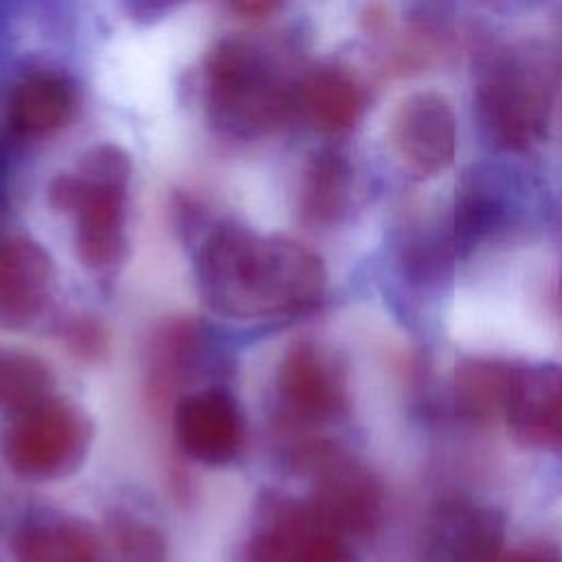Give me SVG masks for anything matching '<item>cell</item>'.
Instances as JSON below:
<instances>
[{"instance_id": "6da1fadb", "label": "cell", "mask_w": 562, "mask_h": 562, "mask_svg": "<svg viewBox=\"0 0 562 562\" xmlns=\"http://www.w3.org/2000/svg\"><path fill=\"white\" fill-rule=\"evenodd\" d=\"M202 301L235 321L301 316L321 305L327 270L305 244L237 224L217 226L195 261Z\"/></svg>"}, {"instance_id": "7a4b0ae2", "label": "cell", "mask_w": 562, "mask_h": 562, "mask_svg": "<svg viewBox=\"0 0 562 562\" xmlns=\"http://www.w3.org/2000/svg\"><path fill=\"white\" fill-rule=\"evenodd\" d=\"M132 160L119 145L101 143L83 151L75 171L48 184L53 209L75 217V250L88 270H112L127 250L125 204Z\"/></svg>"}, {"instance_id": "3957f363", "label": "cell", "mask_w": 562, "mask_h": 562, "mask_svg": "<svg viewBox=\"0 0 562 562\" xmlns=\"http://www.w3.org/2000/svg\"><path fill=\"white\" fill-rule=\"evenodd\" d=\"M553 97V66L527 44L496 48L476 72V119L487 140L503 151H525L547 134Z\"/></svg>"}, {"instance_id": "277c9868", "label": "cell", "mask_w": 562, "mask_h": 562, "mask_svg": "<svg viewBox=\"0 0 562 562\" xmlns=\"http://www.w3.org/2000/svg\"><path fill=\"white\" fill-rule=\"evenodd\" d=\"M204 103L224 134L257 138L274 132L294 112V86L252 44L224 40L204 66Z\"/></svg>"}, {"instance_id": "5b68a950", "label": "cell", "mask_w": 562, "mask_h": 562, "mask_svg": "<svg viewBox=\"0 0 562 562\" xmlns=\"http://www.w3.org/2000/svg\"><path fill=\"white\" fill-rule=\"evenodd\" d=\"M90 441L88 415L57 395L9 415L0 437L7 465L29 479H57L75 472Z\"/></svg>"}, {"instance_id": "8992f818", "label": "cell", "mask_w": 562, "mask_h": 562, "mask_svg": "<svg viewBox=\"0 0 562 562\" xmlns=\"http://www.w3.org/2000/svg\"><path fill=\"white\" fill-rule=\"evenodd\" d=\"M277 391L285 417L303 426L336 422L349 408L342 362L310 340L294 342L285 351L277 369Z\"/></svg>"}, {"instance_id": "52a82bcc", "label": "cell", "mask_w": 562, "mask_h": 562, "mask_svg": "<svg viewBox=\"0 0 562 562\" xmlns=\"http://www.w3.org/2000/svg\"><path fill=\"white\" fill-rule=\"evenodd\" d=\"M312 472L316 474V485L307 505L327 527L351 542L378 531L384 492L371 470L331 450Z\"/></svg>"}, {"instance_id": "ba28073f", "label": "cell", "mask_w": 562, "mask_h": 562, "mask_svg": "<svg viewBox=\"0 0 562 562\" xmlns=\"http://www.w3.org/2000/svg\"><path fill=\"white\" fill-rule=\"evenodd\" d=\"M246 562H353L351 540L327 527L307 503L272 505L246 544Z\"/></svg>"}, {"instance_id": "9c48e42d", "label": "cell", "mask_w": 562, "mask_h": 562, "mask_svg": "<svg viewBox=\"0 0 562 562\" xmlns=\"http://www.w3.org/2000/svg\"><path fill=\"white\" fill-rule=\"evenodd\" d=\"M505 551L503 516L472 498L441 501L422 536L424 562H496Z\"/></svg>"}, {"instance_id": "30bf717a", "label": "cell", "mask_w": 562, "mask_h": 562, "mask_svg": "<svg viewBox=\"0 0 562 562\" xmlns=\"http://www.w3.org/2000/svg\"><path fill=\"white\" fill-rule=\"evenodd\" d=\"M393 151L417 176H435L457 154V119L443 94L432 90L402 99L389 121Z\"/></svg>"}, {"instance_id": "8fae6325", "label": "cell", "mask_w": 562, "mask_h": 562, "mask_svg": "<svg viewBox=\"0 0 562 562\" xmlns=\"http://www.w3.org/2000/svg\"><path fill=\"white\" fill-rule=\"evenodd\" d=\"M173 430L180 448L209 465L231 461L244 443L239 404L222 386L184 393L173 408Z\"/></svg>"}, {"instance_id": "7c38bea8", "label": "cell", "mask_w": 562, "mask_h": 562, "mask_svg": "<svg viewBox=\"0 0 562 562\" xmlns=\"http://www.w3.org/2000/svg\"><path fill=\"white\" fill-rule=\"evenodd\" d=\"M503 417L520 443L562 450V367L516 364Z\"/></svg>"}, {"instance_id": "4fadbf2b", "label": "cell", "mask_w": 562, "mask_h": 562, "mask_svg": "<svg viewBox=\"0 0 562 562\" xmlns=\"http://www.w3.org/2000/svg\"><path fill=\"white\" fill-rule=\"evenodd\" d=\"M55 266L31 237H0V327L24 329L37 321L53 296Z\"/></svg>"}, {"instance_id": "5bb4252c", "label": "cell", "mask_w": 562, "mask_h": 562, "mask_svg": "<svg viewBox=\"0 0 562 562\" xmlns=\"http://www.w3.org/2000/svg\"><path fill=\"white\" fill-rule=\"evenodd\" d=\"M509 215V195L498 173L472 167L454 187L448 231L457 257L470 255L476 246L503 228Z\"/></svg>"}, {"instance_id": "9a60e30c", "label": "cell", "mask_w": 562, "mask_h": 562, "mask_svg": "<svg viewBox=\"0 0 562 562\" xmlns=\"http://www.w3.org/2000/svg\"><path fill=\"white\" fill-rule=\"evenodd\" d=\"M364 105L356 79L340 68H312L294 83V112L323 134L349 132Z\"/></svg>"}, {"instance_id": "2e32d148", "label": "cell", "mask_w": 562, "mask_h": 562, "mask_svg": "<svg viewBox=\"0 0 562 562\" xmlns=\"http://www.w3.org/2000/svg\"><path fill=\"white\" fill-rule=\"evenodd\" d=\"M75 103V88L66 77L53 72L31 75L11 94L9 123L20 136H48L72 119Z\"/></svg>"}, {"instance_id": "e0dca14e", "label": "cell", "mask_w": 562, "mask_h": 562, "mask_svg": "<svg viewBox=\"0 0 562 562\" xmlns=\"http://www.w3.org/2000/svg\"><path fill=\"white\" fill-rule=\"evenodd\" d=\"M15 562H101L90 531L75 522H29L11 538Z\"/></svg>"}, {"instance_id": "ac0fdd59", "label": "cell", "mask_w": 562, "mask_h": 562, "mask_svg": "<svg viewBox=\"0 0 562 562\" xmlns=\"http://www.w3.org/2000/svg\"><path fill=\"white\" fill-rule=\"evenodd\" d=\"M351 165L334 149L316 151L303 173L301 209L307 220L316 224H331L340 220L351 200Z\"/></svg>"}, {"instance_id": "d6986e66", "label": "cell", "mask_w": 562, "mask_h": 562, "mask_svg": "<svg viewBox=\"0 0 562 562\" xmlns=\"http://www.w3.org/2000/svg\"><path fill=\"white\" fill-rule=\"evenodd\" d=\"M514 362L494 358H470L454 371L452 395L457 411L474 422L503 417Z\"/></svg>"}, {"instance_id": "ffe728a7", "label": "cell", "mask_w": 562, "mask_h": 562, "mask_svg": "<svg viewBox=\"0 0 562 562\" xmlns=\"http://www.w3.org/2000/svg\"><path fill=\"white\" fill-rule=\"evenodd\" d=\"M55 375L50 367L31 353H0V411L15 415L55 395Z\"/></svg>"}, {"instance_id": "44dd1931", "label": "cell", "mask_w": 562, "mask_h": 562, "mask_svg": "<svg viewBox=\"0 0 562 562\" xmlns=\"http://www.w3.org/2000/svg\"><path fill=\"white\" fill-rule=\"evenodd\" d=\"M156 349L151 356V382L154 389H171L187 371L189 358L193 356V345L198 342L195 329L189 323H173L156 338Z\"/></svg>"}, {"instance_id": "7402d4cb", "label": "cell", "mask_w": 562, "mask_h": 562, "mask_svg": "<svg viewBox=\"0 0 562 562\" xmlns=\"http://www.w3.org/2000/svg\"><path fill=\"white\" fill-rule=\"evenodd\" d=\"M114 544L119 562H165V542L151 527L138 522H116Z\"/></svg>"}, {"instance_id": "603a6c76", "label": "cell", "mask_w": 562, "mask_h": 562, "mask_svg": "<svg viewBox=\"0 0 562 562\" xmlns=\"http://www.w3.org/2000/svg\"><path fill=\"white\" fill-rule=\"evenodd\" d=\"M496 562H562V551L553 544L538 542V544H525L512 551H503Z\"/></svg>"}, {"instance_id": "cb8c5ba5", "label": "cell", "mask_w": 562, "mask_h": 562, "mask_svg": "<svg viewBox=\"0 0 562 562\" xmlns=\"http://www.w3.org/2000/svg\"><path fill=\"white\" fill-rule=\"evenodd\" d=\"M68 345L77 349V353H97L99 351V345H103V334L101 329L94 325V323H83V321H77L70 329V336H68Z\"/></svg>"}, {"instance_id": "d4e9b609", "label": "cell", "mask_w": 562, "mask_h": 562, "mask_svg": "<svg viewBox=\"0 0 562 562\" xmlns=\"http://www.w3.org/2000/svg\"><path fill=\"white\" fill-rule=\"evenodd\" d=\"M228 4L233 7L235 13L244 15V18H268L272 13H277L283 4V0H228Z\"/></svg>"}, {"instance_id": "484cf974", "label": "cell", "mask_w": 562, "mask_h": 562, "mask_svg": "<svg viewBox=\"0 0 562 562\" xmlns=\"http://www.w3.org/2000/svg\"><path fill=\"white\" fill-rule=\"evenodd\" d=\"M149 2H154V4H165V2H171V0H149Z\"/></svg>"}]
</instances>
